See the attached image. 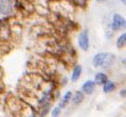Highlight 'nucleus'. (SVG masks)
I'll list each match as a JSON object with an SVG mask.
<instances>
[{
    "label": "nucleus",
    "instance_id": "obj_1",
    "mask_svg": "<svg viewBox=\"0 0 126 117\" xmlns=\"http://www.w3.org/2000/svg\"><path fill=\"white\" fill-rule=\"evenodd\" d=\"M117 63V55L111 51H99L91 59V66L96 70H110Z\"/></svg>",
    "mask_w": 126,
    "mask_h": 117
},
{
    "label": "nucleus",
    "instance_id": "obj_2",
    "mask_svg": "<svg viewBox=\"0 0 126 117\" xmlns=\"http://www.w3.org/2000/svg\"><path fill=\"white\" fill-rule=\"evenodd\" d=\"M76 45L80 51L88 52L91 47V41H90V33L88 29H82L78 31L76 35Z\"/></svg>",
    "mask_w": 126,
    "mask_h": 117
},
{
    "label": "nucleus",
    "instance_id": "obj_3",
    "mask_svg": "<svg viewBox=\"0 0 126 117\" xmlns=\"http://www.w3.org/2000/svg\"><path fill=\"white\" fill-rule=\"evenodd\" d=\"M108 28H110L113 32H123L126 31V17H124L120 13H113L111 16L110 23L107 24Z\"/></svg>",
    "mask_w": 126,
    "mask_h": 117
},
{
    "label": "nucleus",
    "instance_id": "obj_4",
    "mask_svg": "<svg viewBox=\"0 0 126 117\" xmlns=\"http://www.w3.org/2000/svg\"><path fill=\"white\" fill-rule=\"evenodd\" d=\"M0 15L4 18H13L16 15L14 0H0Z\"/></svg>",
    "mask_w": 126,
    "mask_h": 117
},
{
    "label": "nucleus",
    "instance_id": "obj_5",
    "mask_svg": "<svg viewBox=\"0 0 126 117\" xmlns=\"http://www.w3.org/2000/svg\"><path fill=\"white\" fill-rule=\"evenodd\" d=\"M17 117H40L37 112V109L34 105L28 103L27 101L22 102V106L20 109Z\"/></svg>",
    "mask_w": 126,
    "mask_h": 117
},
{
    "label": "nucleus",
    "instance_id": "obj_6",
    "mask_svg": "<svg viewBox=\"0 0 126 117\" xmlns=\"http://www.w3.org/2000/svg\"><path fill=\"white\" fill-rule=\"evenodd\" d=\"M83 71L84 68L83 66L79 63H75L71 66V71H70V82L71 83H76L80 80V78L83 76Z\"/></svg>",
    "mask_w": 126,
    "mask_h": 117
},
{
    "label": "nucleus",
    "instance_id": "obj_7",
    "mask_svg": "<svg viewBox=\"0 0 126 117\" xmlns=\"http://www.w3.org/2000/svg\"><path fill=\"white\" fill-rule=\"evenodd\" d=\"M97 85L93 81V79H87L80 84L79 90L83 92L86 96H92L96 91Z\"/></svg>",
    "mask_w": 126,
    "mask_h": 117
},
{
    "label": "nucleus",
    "instance_id": "obj_8",
    "mask_svg": "<svg viewBox=\"0 0 126 117\" xmlns=\"http://www.w3.org/2000/svg\"><path fill=\"white\" fill-rule=\"evenodd\" d=\"M109 79H110L109 74H108L107 71H105V70H97L93 76V81L95 82V84L97 86H101V87H102Z\"/></svg>",
    "mask_w": 126,
    "mask_h": 117
},
{
    "label": "nucleus",
    "instance_id": "obj_9",
    "mask_svg": "<svg viewBox=\"0 0 126 117\" xmlns=\"http://www.w3.org/2000/svg\"><path fill=\"white\" fill-rule=\"evenodd\" d=\"M72 96H73V92L72 91H66L64 94L62 95V98L59 99V101L57 102V105L61 109L65 110L69 104H71V100H72Z\"/></svg>",
    "mask_w": 126,
    "mask_h": 117
},
{
    "label": "nucleus",
    "instance_id": "obj_10",
    "mask_svg": "<svg viewBox=\"0 0 126 117\" xmlns=\"http://www.w3.org/2000/svg\"><path fill=\"white\" fill-rule=\"evenodd\" d=\"M118 86H119V84H118L117 81H114L112 79H109L102 86V92L104 94H106V95L112 94L118 90Z\"/></svg>",
    "mask_w": 126,
    "mask_h": 117
},
{
    "label": "nucleus",
    "instance_id": "obj_11",
    "mask_svg": "<svg viewBox=\"0 0 126 117\" xmlns=\"http://www.w3.org/2000/svg\"><path fill=\"white\" fill-rule=\"evenodd\" d=\"M85 98H86V95L84 94L80 90H78V91L73 92L71 104L73 106H79L84 101H85Z\"/></svg>",
    "mask_w": 126,
    "mask_h": 117
},
{
    "label": "nucleus",
    "instance_id": "obj_12",
    "mask_svg": "<svg viewBox=\"0 0 126 117\" xmlns=\"http://www.w3.org/2000/svg\"><path fill=\"white\" fill-rule=\"evenodd\" d=\"M114 45L118 50H123V49L126 48V31L121 32V33L115 37Z\"/></svg>",
    "mask_w": 126,
    "mask_h": 117
},
{
    "label": "nucleus",
    "instance_id": "obj_13",
    "mask_svg": "<svg viewBox=\"0 0 126 117\" xmlns=\"http://www.w3.org/2000/svg\"><path fill=\"white\" fill-rule=\"evenodd\" d=\"M52 108H53V103H46V104H40L36 106L37 112L40 117H47L48 115H50Z\"/></svg>",
    "mask_w": 126,
    "mask_h": 117
},
{
    "label": "nucleus",
    "instance_id": "obj_14",
    "mask_svg": "<svg viewBox=\"0 0 126 117\" xmlns=\"http://www.w3.org/2000/svg\"><path fill=\"white\" fill-rule=\"evenodd\" d=\"M69 1L72 3V5L74 6V8L86 9L90 0H69Z\"/></svg>",
    "mask_w": 126,
    "mask_h": 117
},
{
    "label": "nucleus",
    "instance_id": "obj_15",
    "mask_svg": "<svg viewBox=\"0 0 126 117\" xmlns=\"http://www.w3.org/2000/svg\"><path fill=\"white\" fill-rule=\"evenodd\" d=\"M63 111H64V110L59 108L57 104H55V105H53V108H52L51 112H50V117H61L63 114Z\"/></svg>",
    "mask_w": 126,
    "mask_h": 117
},
{
    "label": "nucleus",
    "instance_id": "obj_16",
    "mask_svg": "<svg viewBox=\"0 0 126 117\" xmlns=\"http://www.w3.org/2000/svg\"><path fill=\"white\" fill-rule=\"evenodd\" d=\"M70 81V78H68L67 76H65V74H63V76H58L57 77V82H58V86H66Z\"/></svg>",
    "mask_w": 126,
    "mask_h": 117
},
{
    "label": "nucleus",
    "instance_id": "obj_17",
    "mask_svg": "<svg viewBox=\"0 0 126 117\" xmlns=\"http://www.w3.org/2000/svg\"><path fill=\"white\" fill-rule=\"evenodd\" d=\"M105 38H106L107 41H110V40H112V38L115 36V32H113L112 30L110 29V28H108L106 27V30H105Z\"/></svg>",
    "mask_w": 126,
    "mask_h": 117
},
{
    "label": "nucleus",
    "instance_id": "obj_18",
    "mask_svg": "<svg viewBox=\"0 0 126 117\" xmlns=\"http://www.w3.org/2000/svg\"><path fill=\"white\" fill-rule=\"evenodd\" d=\"M119 96L122 98V99H126V86L122 87L120 91H119Z\"/></svg>",
    "mask_w": 126,
    "mask_h": 117
},
{
    "label": "nucleus",
    "instance_id": "obj_19",
    "mask_svg": "<svg viewBox=\"0 0 126 117\" xmlns=\"http://www.w3.org/2000/svg\"><path fill=\"white\" fill-rule=\"evenodd\" d=\"M120 63H121V66L123 67V68L126 70V56L121 60V61H120Z\"/></svg>",
    "mask_w": 126,
    "mask_h": 117
},
{
    "label": "nucleus",
    "instance_id": "obj_20",
    "mask_svg": "<svg viewBox=\"0 0 126 117\" xmlns=\"http://www.w3.org/2000/svg\"><path fill=\"white\" fill-rule=\"evenodd\" d=\"M95 1L99 3H105V2H107V0H95Z\"/></svg>",
    "mask_w": 126,
    "mask_h": 117
},
{
    "label": "nucleus",
    "instance_id": "obj_21",
    "mask_svg": "<svg viewBox=\"0 0 126 117\" xmlns=\"http://www.w3.org/2000/svg\"><path fill=\"white\" fill-rule=\"evenodd\" d=\"M120 1H121L122 3H123L124 5H126V0H120Z\"/></svg>",
    "mask_w": 126,
    "mask_h": 117
},
{
    "label": "nucleus",
    "instance_id": "obj_22",
    "mask_svg": "<svg viewBox=\"0 0 126 117\" xmlns=\"http://www.w3.org/2000/svg\"><path fill=\"white\" fill-rule=\"evenodd\" d=\"M125 100H126V99H125Z\"/></svg>",
    "mask_w": 126,
    "mask_h": 117
},
{
    "label": "nucleus",
    "instance_id": "obj_23",
    "mask_svg": "<svg viewBox=\"0 0 126 117\" xmlns=\"http://www.w3.org/2000/svg\"><path fill=\"white\" fill-rule=\"evenodd\" d=\"M125 117H126V116H125Z\"/></svg>",
    "mask_w": 126,
    "mask_h": 117
}]
</instances>
